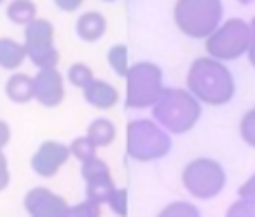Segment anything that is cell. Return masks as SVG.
<instances>
[{
    "label": "cell",
    "instance_id": "1",
    "mask_svg": "<svg viewBox=\"0 0 255 217\" xmlns=\"http://www.w3.org/2000/svg\"><path fill=\"white\" fill-rule=\"evenodd\" d=\"M186 90L197 99L202 106L222 108L233 101L235 97V79L226 63L213 56H199L193 61L186 76Z\"/></svg>",
    "mask_w": 255,
    "mask_h": 217
},
{
    "label": "cell",
    "instance_id": "2",
    "mask_svg": "<svg viewBox=\"0 0 255 217\" xmlns=\"http://www.w3.org/2000/svg\"><path fill=\"white\" fill-rule=\"evenodd\" d=\"M152 119L170 134H186L202 119V103L181 88H166L152 106Z\"/></svg>",
    "mask_w": 255,
    "mask_h": 217
},
{
    "label": "cell",
    "instance_id": "3",
    "mask_svg": "<svg viewBox=\"0 0 255 217\" xmlns=\"http://www.w3.org/2000/svg\"><path fill=\"white\" fill-rule=\"evenodd\" d=\"M172 20L184 36L206 40L224 22V4L222 0H177Z\"/></svg>",
    "mask_w": 255,
    "mask_h": 217
},
{
    "label": "cell",
    "instance_id": "4",
    "mask_svg": "<svg viewBox=\"0 0 255 217\" xmlns=\"http://www.w3.org/2000/svg\"><path fill=\"white\" fill-rule=\"evenodd\" d=\"M170 132L163 130L154 119H134L126 128V155L134 161L148 164L170 152Z\"/></svg>",
    "mask_w": 255,
    "mask_h": 217
},
{
    "label": "cell",
    "instance_id": "5",
    "mask_svg": "<svg viewBox=\"0 0 255 217\" xmlns=\"http://www.w3.org/2000/svg\"><path fill=\"white\" fill-rule=\"evenodd\" d=\"M163 72L157 63L139 61L126 74V108L145 110L157 103L163 92Z\"/></svg>",
    "mask_w": 255,
    "mask_h": 217
},
{
    "label": "cell",
    "instance_id": "6",
    "mask_svg": "<svg viewBox=\"0 0 255 217\" xmlns=\"http://www.w3.org/2000/svg\"><path fill=\"white\" fill-rule=\"evenodd\" d=\"M181 184L195 200H213L226 186V170L220 161L211 157H199L184 166Z\"/></svg>",
    "mask_w": 255,
    "mask_h": 217
},
{
    "label": "cell",
    "instance_id": "7",
    "mask_svg": "<svg viewBox=\"0 0 255 217\" xmlns=\"http://www.w3.org/2000/svg\"><path fill=\"white\" fill-rule=\"evenodd\" d=\"M249 36H251V29H249L247 20L229 18L206 38V54L222 63L238 61V58L247 56Z\"/></svg>",
    "mask_w": 255,
    "mask_h": 217
},
{
    "label": "cell",
    "instance_id": "8",
    "mask_svg": "<svg viewBox=\"0 0 255 217\" xmlns=\"http://www.w3.org/2000/svg\"><path fill=\"white\" fill-rule=\"evenodd\" d=\"M25 49L27 58L34 63L38 70H52L58 67L61 54L54 45V25L45 18H34L25 27Z\"/></svg>",
    "mask_w": 255,
    "mask_h": 217
},
{
    "label": "cell",
    "instance_id": "9",
    "mask_svg": "<svg viewBox=\"0 0 255 217\" xmlns=\"http://www.w3.org/2000/svg\"><path fill=\"white\" fill-rule=\"evenodd\" d=\"M70 146H65L61 141H43L38 146V150L31 155V170L38 177L49 179L70 161Z\"/></svg>",
    "mask_w": 255,
    "mask_h": 217
},
{
    "label": "cell",
    "instance_id": "10",
    "mask_svg": "<svg viewBox=\"0 0 255 217\" xmlns=\"http://www.w3.org/2000/svg\"><path fill=\"white\" fill-rule=\"evenodd\" d=\"M25 209L29 217H67L70 204L54 191L40 186L25 195Z\"/></svg>",
    "mask_w": 255,
    "mask_h": 217
},
{
    "label": "cell",
    "instance_id": "11",
    "mask_svg": "<svg viewBox=\"0 0 255 217\" xmlns=\"http://www.w3.org/2000/svg\"><path fill=\"white\" fill-rule=\"evenodd\" d=\"M34 90H36V101L45 108H56L65 99V79L63 74L52 67V70H38L34 76Z\"/></svg>",
    "mask_w": 255,
    "mask_h": 217
},
{
    "label": "cell",
    "instance_id": "12",
    "mask_svg": "<svg viewBox=\"0 0 255 217\" xmlns=\"http://www.w3.org/2000/svg\"><path fill=\"white\" fill-rule=\"evenodd\" d=\"M83 99L94 110H110V108H115L119 103V90L112 83H108V81L94 79L92 83L83 88Z\"/></svg>",
    "mask_w": 255,
    "mask_h": 217
},
{
    "label": "cell",
    "instance_id": "13",
    "mask_svg": "<svg viewBox=\"0 0 255 217\" xmlns=\"http://www.w3.org/2000/svg\"><path fill=\"white\" fill-rule=\"evenodd\" d=\"M108 31V20L101 11H85L76 18V36L83 43H99Z\"/></svg>",
    "mask_w": 255,
    "mask_h": 217
},
{
    "label": "cell",
    "instance_id": "14",
    "mask_svg": "<svg viewBox=\"0 0 255 217\" xmlns=\"http://www.w3.org/2000/svg\"><path fill=\"white\" fill-rule=\"evenodd\" d=\"M4 94L9 97V101L13 103H29L31 99L36 97V90H34V76L29 74H11L7 79V85H4Z\"/></svg>",
    "mask_w": 255,
    "mask_h": 217
},
{
    "label": "cell",
    "instance_id": "15",
    "mask_svg": "<svg viewBox=\"0 0 255 217\" xmlns=\"http://www.w3.org/2000/svg\"><path fill=\"white\" fill-rule=\"evenodd\" d=\"M27 61V49L13 38H0V67L2 70H18Z\"/></svg>",
    "mask_w": 255,
    "mask_h": 217
},
{
    "label": "cell",
    "instance_id": "16",
    "mask_svg": "<svg viewBox=\"0 0 255 217\" xmlns=\"http://www.w3.org/2000/svg\"><path fill=\"white\" fill-rule=\"evenodd\" d=\"M85 137L97 148H108V146H112L117 139V125L112 123L110 119H94L92 123L88 125Z\"/></svg>",
    "mask_w": 255,
    "mask_h": 217
},
{
    "label": "cell",
    "instance_id": "17",
    "mask_svg": "<svg viewBox=\"0 0 255 217\" xmlns=\"http://www.w3.org/2000/svg\"><path fill=\"white\" fill-rule=\"evenodd\" d=\"M7 18L13 25L27 27L34 18H38L34 0H11V2L7 4Z\"/></svg>",
    "mask_w": 255,
    "mask_h": 217
},
{
    "label": "cell",
    "instance_id": "18",
    "mask_svg": "<svg viewBox=\"0 0 255 217\" xmlns=\"http://www.w3.org/2000/svg\"><path fill=\"white\" fill-rule=\"evenodd\" d=\"M81 175H83L85 184H99V182H108V179H112L110 166H108L103 159H99V157H92L90 161H83V166H81Z\"/></svg>",
    "mask_w": 255,
    "mask_h": 217
},
{
    "label": "cell",
    "instance_id": "19",
    "mask_svg": "<svg viewBox=\"0 0 255 217\" xmlns=\"http://www.w3.org/2000/svg\"><path fill=\"white\" fill-rule=\"evenodd\" d=\"M117 191L115 179L108 182H99V184H85V200H92L97 204H108V200L112 197V193Z\"/></svg>",
    "mask_w": 255,
    "mask_h": 217
},
{
    "label": "cell",
    "instance_id": "20",
    "mask_svg": "<svg viewBox=\"0 0 255 217\" xmlns=\"http://www.w3.org/2000/svg\"><path fill=\"white\" fill-rule=\"evenodd\" d=\"M67 81H70L74 88L83 90L85 85H90L94 81V72L90 65H85V63H72L70 67H67Z\"/></svg>",
    "mask_w": 255,
    "mask_h": 217
},
{
    "label": "cell",
    "instance_id": "21",
    "mask_svg": "<svg viewBox=\"0 0 255 217\" xmlns=\"http://www.w3.org/2000/svg\"><path fill=\"white\" fill-rule=\"evenodd\" d=\"M108 65L115 70L117 76L126 79L128 70H130V65H128V47L126 45H115V47L108 49Z\"/></svg>",
    "mask_w": 255,
    "mask_h": 217
},
{
    "label": "cell",
    "instance_id": "22",
    "mask_svg": "<svg viewBox=\"0 0 255 217\" xmlns=\"http://www.w3.org/2000/svg\"><path fill=\"white\" fill-rule=\"evenodd\" d=\"M157 217H202V213L193 202H170L159 211Z\"/></svg>",
    "mask_w": 255,
    "mask_h": 217
},
{
    "label": "cell",
    "instance_id": "23",
    "mask_svg": "<svg viewBox=\"0 0 255 217\" xmlns=\"http://www.w3.org/2000/svg\"><path fill=\"white\" fill-rule=\"evenodd\" d=\"M97 150H99V148L94 146L88 137H79V139H74V141L70 143L72 157H74V159H79L81 164H83V161H90L92 157H97Z\"/></svg>",
    "mask_w": 255,
    "mask_h": 217
},
{
    "label": "cell",
    "instance_id": "24",
    "mask_svg": "<svg viewBox=\"0 0 255 217\" xmlns=\"http://www.w3.org/2000/svg\"><path fill=\"white\" fill-rule=\"evenodd\" d=\"M226 217H255V197H240L229 206Z\"/></svg>",
    "mask_w": 255,
    "mask_h": 217
},
{
    "label": "cell",
    "instance_id": "25",
    "mask_svg": "<svg viewBox=\"0 0 255 217\" xmlns=\"http://www.w3.org/2000/svg\"><path fill=\"white\" fill-rule=\"evenodd\" d=\"M240 137L247 146L255 148V108H251L240 121Z\"/></svg>",
    "mask_w": 255,
    "mask_h": 217
},
{
    "label": "cell",
    "instance_id": "26",
    "mask_svg": "<svg viewBox=\"0 0 255 217\" xmlns=\"http://www.w3.org/2000/svg\"><path fill=\"white\" fill-rule=\"evenodd\" d=\"M67 217H101V204L92 200L79 202V204L67 209Z\"/></svg>",
    "mask_w": 255,
    "mask_h": 217
},
{
    "label": "cell",
    "instance_id": "27",
    "mask_svg": "<svg viewBox=\"0 0 255 217\" xmlns=\"http://www.w3.org/2000/svg\"><path fill=\"white\" fill-rule=\"evenodd\" d=\"M108 206L117 217H128V191L126 188H117L112 197L108 200Z\"/></svg>",
    "mask_w": 255,
    "mask_h": 217
},
{
    "label": "cell",
    "instance_id": "28",
    "mask_svg": "<svg viewBox=\"0 0 255 217\" xmlns=\"http://www.w3.org/2000/svg\"><path fill=\"white\" fill-rule=\"evenodd\" d=\"M9 179H11V175H9L7 157H4V152L0 150V191H4V188L9 186Z\"/></svg>",
    "mask_w": 255,
    "mask_h": 217
},
{
    "label": "cell",
    "instance_id": "29",
    "mask_svg": "<svg viewBox=\"0 0 255 217\" xmlns=\"http://www.w3.org/2000/svg\"><path fill=\"white\" fill-rule=\"evenodd\" d=\"M249 29H251V36H249V49H247V58H249V63L255 67V16H253V20L249 22Z\"/></svg>",
    "mask_w": 255,
    "mask_h": 217
},
{
    "label": "cell",
    "instance_id": "30",
    "mask_svg": "<svg viewBox=\"0 0 255 217\" xmlns=\"http://www.w3.org/2000/svg\"><path fill=\"white\" fill-rule=\"evenodd\" d=\"M52 2L56 4L61 11H67V13H70V11H76V9H79L81 4L85 2V0H52Z\"/></svg>",
    "mask_w": 255,
    "mask_h": 217
},
{
    "label": "cell",
    "instance_id": "31",
    "mask_svg": "<svg viewBox=\"0 0 255 217\" xmlns=\"http://www.w3.org/2000/svg\"><path fill=\"white\" fill-rule=\"evenodd\" d=\"M238 193H240V197H255V173L240 186Z\"/></svg>",
    "mask_w": 255,
    "mask_h": 217
},
{
    "label": "cell",
    "instance_id": "32",
    "mask_svg": "<svg viewBox=\"0 0 255 217\" xmlns=\"http://www.w3.org/2000/svg\"><path fill=\"white\" fill-rule=\"evenodd\" d=\"M9 139H11V130H9L7 121L0 119V150H4V146L9 143Z\"/></svg>",
    "mask_w": 255,
    "mask_h": 217
},
{
    "label": "cell",
    "instance_id": "33",
    "mask_svg": "<svg viewBox=\"0 0 255 217\" xmlns=\"http://www.w3.org/2000/svg\"><path fill=\"white\" fill-rule=\"evenodd\" d=\"M238 2H240V4H251L253 0H238Z\"/></svg>",
    "mask_w": 255,
    "mask_h": 217
},
{
    "label": "cell",
    "instance_id": "34",
    "mask_svg": "<svg viewBox=\"0 0 255 217\" xmlns=\"http://www.w3.org/2000/svg\"><path fill=\"white\" fill-rule=\"evenodd\" d=\"M103 2H117V0H103Z\"/></svg>",
    "mask_w": 255,
    "mask_h": 217
},
{
    "label": "cell",
    "instance_id": "35",
    "mask_svg": "<svg viewBox=\"0 0 255 217\" xmlns=\"http://www.w3.org/2000/svg\"><path fill=\"white\" fill-rule=\"evenodd\" d=\"M0 4H2V0H0Z\"/></svg>",
    "mask_w": 255,
    "mask_h": 217
}]
</instances>
